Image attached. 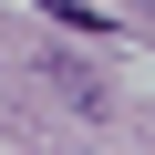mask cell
I'll list each match as a JSON object with an SVG mask.
<instances>
[{
	"label": "cell",
	"mask_w": 155,
	"mask_h": 155,
	"mask_svg": "<svg viewBox=\"0 0 155 155\" xmlns=\"http://www.w3.org/2000/svg\"><path fill=\"white\" fill-rule=\"evenodd\" d=\"M41 11H52V21H72V31H104V11H93V0H41Z\"/></svg>",
	"instance_id": "1"
}]
</instances>
